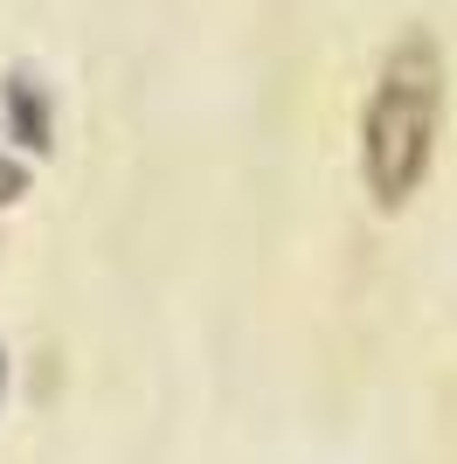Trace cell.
I'll list each match as a JSON object with an SVG mask.
<instances>
[{"label":"cell","mask_w":457,"mask_h":464,"mask_svg":"<svg viewBox=\"0 0 457 464\" xmlns=\"http://www.w3.org/2000/svg\"><path fill=\"white\" fill-rule=\"evenodd\" d=\"M443 125V49L430 35H402L374 70L361 104V180L381 208H402L430 174Z\"/></svg>","instance_id":"6da1fadb"}]
</instances>
